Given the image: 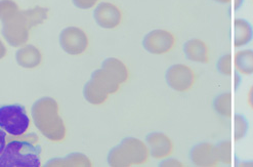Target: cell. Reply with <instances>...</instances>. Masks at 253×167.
<instances>
[{
	"label": "cell",
	"mask_w": 253,
	"mask_h": 167,
	"mask_svg": "<svg viewBox=\"0 0 253 167\" xmlns=\"http://www.w3.org/2000/svg\"><path fill=\"white\" fill-rule=\"evenodd\" d=\"M166 81L168 85L175 91L186 92L194 85L195 74L190 67L182 64H176L167 70Z\"/></svg>",
	"instance_id": "obj_6"
},
{
	"label": "cell",
	"mask_w": 253,
	"mask_h": 167,
	"mask_svg": "<svg viewBox=\"0 0 253 167\" xmlns=\"http://www.w3.org/2000/svg\"><path fill=\"white\" fill-rule=\"evenodd\" d=\"M41 148L30 141H12L0 155V167H39Z\"/></svg>",
	"instance_id": "obj_4"
},
{
	"label": "cell",
	"mask_w": 253,
	"mask_h": 167,
	"mask_svg": "<svg viewBox=\"0 0 253 167\" xmlns=\"http://www.w3.org/2000/svg\"><path fill=\"white\" fill-rule=\"evenodd\" d=\"M191 160L196 166H216L219 163L217 146L209 143L196 145L191 151Z\"/></svg>",
	"instance_id": "obj_10"
},
{
	"label": "cell",
	"mask_w": 253,
	"mask_h": 167,
	"mask_svg": "<svg viewBox=\"0 0 253 167\" xmlns=\"http://www.w3.org/2000/svg\"><path fill=\"white\" fill-rule=\"evenodd\" d=\"M184 51L190 61L196 63H207L209 61L207 45L200 39H191L187 41Z\"/></svg>",
	"instance_id": "obj_13"
},
{
	"label": "cell",
	"mask_w": 253,
	"mask_h": 167,
	"mask_svg": "<svg viewBox=\"0 0 253 167\" xmlns=\"http://www.w3.org/2000/svg\"><path fill=\"white\" fill-rule=\"evenodd\" d=\"M46 18L47 9L39 6L19 11L15 17L4 22L3 36L11 46H21L28 41L31 28L43 23Z\"/></svg>",
	"instance_id": "obj_3"
},
{
	"label": "cell",
	"mask_w": 253,
	"mask_h": 167,
	"mask_svg": "<svg viewBox=\"0 0 253 167\" xmlns=\"http://www.w3.org/2000/svg\"><path fill=\"white\" fill-rule=\"evenodd\" d=\"M98 0H73V3L76 7L81 9H87L92 7Z\"/></svg>",
	"instance_id": "obj_22"
},
{
	"label": "cell",
	"mask_w": 253,
	"mask_h": 167,
	"mask_svg": "<svg viewBox=\"0 0 253 167\" xmlns=\"http://www.w3.org/2000/svg\"><path fill=\"white\" fill-rule=\"evenodd\" d=\"M30 126V119L24 106L19 104L0 107V127L13 136L24 134Z\"/></svg>",
	"instance_id": "obj_5"
},
{
	"label": "cell",
	"mask_w": 253,
	"mask_h": 167,
	"mask_svg": "<svg viewBox=\"0 0 253 167\" xmlns=\"http://www.w3.org/2000/svg\"><path fill=\"white\" fill-rule=\"evenodd\" d=\"M219 162L223 164L232 163V145L229 141H222L217 145Z\"/></svg>",
	"instance_id": "obj_20"
},
{
	"label": "cell",
	"mask_w": 253,
	"mask_h": 167,
	"mask_svg": "<svg viewBox=\"0 0 253 167\" xmlns=\"http://www.w3.org/2000/svg\"><path fill=\"white\" fill-rule=\"evenodd\" d=\"M32 117L35 126L48 140L59 142L64 140L66 128L59 114V106L53 99L43 97L32 107Z\"/></svg>",
	"instance_id": "obj_2"
},
{
	"label": "cell",
	"mask_w": 253,
	"mask_h": 167,
	"mask_svg": "<svg viewBox=\"0 0 253 167\" xmlns=\"http://www.w3.org/2000/svg\"><path fill=\"white\" fill-rule=\"evenodd\" d=\"M248 103L251 106V108L253 109V86L250 88L249 93H248Z\"/></svg>",
	"instance_id": "obj_25"
},
{
	"label": "cell",
	"mask_w": 253,
	"mask_h": 167,
	"mask_svg": "<svg viewBox=\"0 0 253 167\" xmlns=\"http://www.w3.org/2000/svg\"><path fill=\"white\" fill-rule=\"evenodd\" d=\"M147 143L151 155L154 158H166L171 155L172 153V143L165 134L161 132H153L148 135Z\"/></svg>",
	"instance_id": "obj_12"
},
{
	"label": "cell",
	"mask_w": 253,
	"mask_h": 167,
	"mask_svg": "<svg viewBox=\"0 0 253 167\" xmlns=\"http://www.w3.org/2000/svg\"><path fill=\"white\" fill-rule=\"evenodd\" d=\"M120 149L116 148L118 152L122 154V162L123 165L129 164H142L148 160V149L147 147L138 140L135 138H129V140H124L120 146Z\"/></svg>",
	"instance_id": "obj_9"
},
{
	"label": "cell",
	"mask_w": 253,
	"mask_h": 167,
	"mask_svg": "<svg viewBox=\"0 0 253 167\" xmlns=\"http://www.w3.org/2000/svg\"><path fill=\"white\" fill-rule=\"evenodd\" d=\"M174 44V36L165 30H154L148 33L143 41L145 49L154 54H163L170 51Z\"/></svg>",
	"instance_id": "obj_8"
},
{
	"label": "cell",
	"mask_w": 253,
	"mask_h": 167,
	"mask_svg": "<svg viewBox=\"0 0 253 167\" xmlns=\"http://www.w3.org/2000/svg\"><path fill=\"white\" fill-rule=\"evenodd\" d=\"M95 22L106 29H113L121 23V12L114 4L108 2H102L96 6L93 11Z\"/></svg>",
	"instance_id": "obj_11"
},
{
	"label": "cell",
	"mask_w": 253,
	"mask_h": 167,
	"mask_svg": "<svg viewBox=\"0 0 253 167\" xmlns=\"http://www.w3.org/2000/svg\"><path fill=\"white\" fill-rule=\"evenodd\" d=\"M127 77V69L123 63L114 58L107 59L102 69L91 75V79L84 87V96L92 104L104 103L108 94L115 92L120 83H123Z\"/></svg>",
	"instance_id": "obj_1"
},
{
	"label": "cell",
	"mask_w": 253,
	"mask_h": 167,
	"mask_svg": "<svg viewBox=\"0 0 253 167\" xmlns=\"http://www.w3.org/2000/svg\"><path fill=\"white\" fill-rule=\"evenodd\" d=\"M234 79H235V84H234V87L235 88H238L239 87V84H240V81H241V78H240V75H239L238 73H236L235 74V77H234Z\"/></svg>",
	"instance_id": "obj_27"
},
{
	"label": "cell",
	"mask_w": 253,
	"mask_h": 167,
	"mask_svg": "<svg viewBox=\"0 0 253 167\" xmlns=\"http://www.w3.org/2000/svg\"><path fill=\"white\" fill-rule=\"evenodd\" d=\"M242 3H243V0H234V4H233L234 10H238L239 8H240Z\"/></svg>",
	"instance_id": "obj_26"
},
{
	"label": "cell",
	"mask_w": 253,
	"mask_h": 167,
	"mask_svg": "<svg viewBox=\"0 0 253 167\" xmlns=\"http://www.w3.org/2000/svg\"><path fill=\"white\" fill-rule=\"evenodd\" d=\"M238 166H253V161H249V162H241L239 163Z\"/></svg>",
	"instance_id": "obj_29"
},
{
	"label": "cell",
	"mask_w": 253,
	"mask_h": 167,
	"mask_svg": "<svg viewBox=\"0 0 253 167\" xmlns=\"http://www.w3.org/2000/svg\"><path fill=\"white\" fill-rule=\"evenodd\" d=\"M5 53H6V49H5L4 45L2 44L1 41H0V59L3 58L4 55H5Z\"/></svg>",
	"instance_id": "obj_28"
},
{
	"label": "cell",
	"mask_w": 253,
	"mask_h": 167,
	"mask_svg": "<svg viewBox=\"0 0 253 167\" xmlns=\"http://www.w3.org/2000/svg\"><path fill=\"white\" fill-rule=\"evenodd\" d=\"M214 1L219 2V3H230L232 0H214Z\"/></svg>",
	"instance_id": "obj_30"
},
{
	"label": "cell",
	"mask_w": 253,
	"mask_h": 167,
	"mask_svg": "<svg viewBox=\"0 0 253 167\" xmlns=\"http://www.w3.org/2000/svg\"><path fill=\"white\" fill-rule=\"evenodd\" d=\"M162 166H182V164L176 160H167L161 164Z\"/></svg>",
	"instance_id": "obj_24"
},
{
	"label": "cell",
	"mask_w": 253,
	"mask_h": 167,
	"mask_svg": "<svg viewBox=\"0 0 253 167\" xmlns=\"http://www.w3.org/2000/svg\"><path fill=\"white\" fill-rule=\"evenodd\" d=\"M248 121L240 114H237L234 117V140L236 142L241 141L248 131Z\"/></svg>",
	"instance_id": "obj_18"
},
{
	"label": "cell",
	"mask_w": 253,
	"mask_h": 167,
	"mask_svg": "<svg viewBox=\"0 0 253 167\" xmlns=\"http://www.w3.org/2000/svg\"><path fill=\"white\" fill-rule=\"evenodd\" d=\"M18 12V5L11 0H0V20L3 23L15 17Z\"/></svg>",
	"instance_id": "obj_19"
},
{
	"label": "cell",
	"mask_w": 253,
	"mask_h": 167,
	"mask_svg": "<svg viewBox=\"0 0 253 167\" xmlns=\"http://www.w3.org/2000/svg\"><path fill=\"white\" fill-rule=\"evenodd\" d=\"M6 132L0 127V155L3 152L4 148H5V140H6Z\"/></svg>",
	"instance_id": "obj_23"
},
{
	"label": "cell",
	"mask_w": 253,
	"mask_h": 167,
	"mask_svg": "<svg viewBox=\"0 0 253 167\" xmlns=\"http://www.w3.org/2000/svg\"><path fill=\"white\" fill-rule=\"evenodd\" d=\"M17 62L24 68H35L41 62V53L33 45H27L17 51Z\"/></svg>",
	"instance_id": "obj_15"
},
{
	"label": "cell",
	"mask_w": 253,
	"mask_h": 167,
	"mask_svg": "<svg viewBox=\"0 0 253 167\" xmlns=\"http://www.w3.org/2000/svg\"><path fill=\"white\" fill-rule=\"evenodd\" d=\"M235 64L239 72L245 75L253 74V50L244 49L235 55Z\"/></svg>",
	"instance_id": "obj_16"
},
{
	"label": "cell",
	"mask_w": 253,
	"mask_h": 167,
	"mask_svg": "<svg viewBox=\"0 0 253 167\" xmlns=\"http://www.w3.org/2000/svg\"><path fill=\"white\" fill-rule=\"evenodd\" d=\"M253 38L252 26L243 19L234 21V45L241 47L248 44Z\"/></svg>",
	"instance_id": "obj_14"
},
{
	"label": "cell",
	"mask_w": 253,
	"mask_h": 167,
	"mask_svg": "<svg viewBox=\"0 0 253 167\" xmlns=\"http://www.w3.org/2000/svg\"><path fill=\"white\" fill-rule=\"evenodd\" d=\"M217 70L219 73L229 76L232 74V55L224 54L217 62Z\"/></svg>",
	"instance_id": "obj_21"
},
{
	"label": "cell",
	"mask_w": 253,
	"mask_h": 167,
	"mask_svg": "<svg viewBox=\"0 0 253 167\" xmlns=\"http://www.w3.org/2000/svg\"><path fill=\"white\" fill-rule=\"evenodd\" d=\"M213 107L218 115L230 118L232 116V93L224 92L219 94L214 100Z\"/></svg>",
	"instance_id": "obj_17"
},
{
	"label": "cell",
	"mask_w": 253,
	"mask_h": 167,
	"mask_svg": "<svg viewBox=\"0 0 253 167\" xmlns=\"http://www.w3.org/2000/svg\"><path fill=\"white\" fill-rule=\"evenodd\" d=\"M62 48L69 54H80L86 50L88 39L86 34L76 27H68L60 35Z\"/></svg>",
	"instance_id": "obj_7"
}]
</instances>
